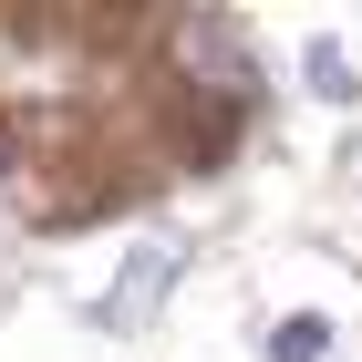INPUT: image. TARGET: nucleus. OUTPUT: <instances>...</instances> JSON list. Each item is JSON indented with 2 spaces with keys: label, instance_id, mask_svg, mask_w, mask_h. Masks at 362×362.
I'll use <instances>...</instances> for the list:
<instances>
[{
  "label": "nucleus",
  "instance_id": "nucleus-3",
  "mask_svg": "<svg viewBox=\"0 0 362 362\" xmlns=\"http://www.w3.org/2000/svg\"><path fill=\"white\" fill-rule=\"evenodd\" d=\"M269 352H279V362H321V352H332V332H321V321H279Z\"/></svg>",
  "mask_w": 362,
  "mask_h": 362
},
{
  "label": "nucleus",
  "instance_id": "nucleus-2",
  "mask_svg": "<svg viewBox=\"0 0 362 362\" xmlns=\"http://www.w3.org/2000/svg\"><path fill=\"white\" fill-rule=\"evenodd\" d=\"M187 62L207 73V83H238V93L259 83V73H249V42H238L228 21H187Z\"/></svg>",
  "mask_w": 362,
  "mask_h": 362
},
{
  "label": "nucleus",
  "instance_id": "nucleus-1",
  "mask_svg": "<svg viewBox=\"0 0 362 362\" xmlns=\"http://www.w3.org/2000/svg\"><path fill=\"white\" fill-rule=\"evenodd\" d=\"M176 259H187V249H176V238H145V249L124 259V279H114V300H104V321H145V310L166 300V279H176Z\"/></svg>",
  "mask_w": 362,
  "mask_h": 362
}]
</instances>
